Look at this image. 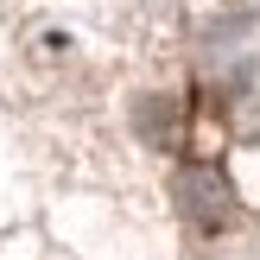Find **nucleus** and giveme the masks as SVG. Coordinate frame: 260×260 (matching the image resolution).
<instances>
[{
    "label": "nucleus",
    "mask_w": 260,
    "mask_h": 260,
    "mask_svg": "<svg viewBox=\"0 0 260 260\" xmlns=\"http://www.w3.org/2000/svg\"><path fill=\"white\" fill-rule=\"evenodd\" d=\"M172 197H178V216H184L197 235H216V229L235 222V190L216 165H178L172 178Z\"/></svg>",
    "instance_id": "nucleus-1"
},
{
    "label": "nucleus",
    "mask_w": 260,
    "mask_h": 260,
    "mask_svg": "<svg viewBox=\"0 0 260 260\" xmlns=\"http://www.w3.org/2000/svg\"><path fill=\"white\" fill-rule=\"evenodd\" d=\"M140 134H146L152 146H165V140L178 134V102H159V95L140 102Z\"/></svg>",
    "instance_id": "nucleus-2"
}]
</instances>
